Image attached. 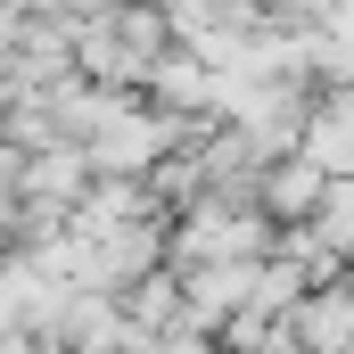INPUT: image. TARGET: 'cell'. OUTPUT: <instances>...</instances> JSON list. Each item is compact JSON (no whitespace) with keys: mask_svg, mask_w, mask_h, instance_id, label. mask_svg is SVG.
<instances>
[{"mask_svg":"<svg viewBox=\"0 0 354 354\" xmlns=\"http://www.w3.org/2000/svg\"><path fill=\"white\" fill-rule=\"evenodd\" d=\"M264 214L288 231V223H313L322 214V198H330V174L313 165V157H280V165H264Z\"/></svg>","mask_w":354,"mask_h":354,"instance_id":"cell-1","label":"cell"},{"mask_svg":"<svg viewBox=\"0 0 354 354\" xmlns=\"http://www.w3.org/2000/svg\"><path fill=\"white\" fill-rule=\"evenodd\" d=\"M313 231H322V248H330L338 264H354V181H330V198H322Z\"/></svg>","mask_w":354,"mask_h":354,"instance_id":"cell-2","label":"cell"}]
</instances>
